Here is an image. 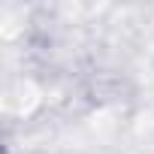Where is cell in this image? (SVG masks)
Listing matches in <instances>:
<instances>
[{
  "instance_id": "6da1fadb",
  "label": "cell",
  "mask_w": 154,
  "mask_h": 154,
  "mask_svg": "<svg viewBox=\"0 0 154 154\" xmlns=\"http://www.w3.org/2000/svg\"><path fill=\"white\" fill-rule=\"evenodd\" d=\"M6 154H12V151H6Z\"/></svg>"
}]
</instances>
